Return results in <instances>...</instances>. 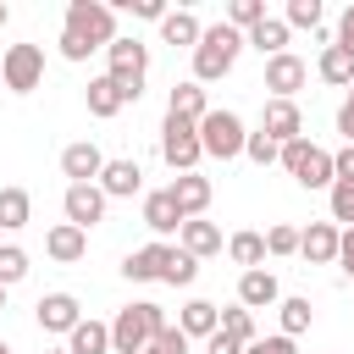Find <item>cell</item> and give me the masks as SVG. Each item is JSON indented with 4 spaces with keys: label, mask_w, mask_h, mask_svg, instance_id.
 <instances>
[{
    "label": "cell",
    "mask_w": 354,
    "mask_h": 354,
    "mask_svg": "<svg viewBox=\"0 0 354 354\" xmlns=\"http://www.w3.org/2000/svg\"><path fill=\"white\" fill-rule=\"evenodd\" d=\"M238 55H243V33H238L232 22L205 28V39L194 44V83H221V77L238 66Z\"/></svg>",
    "instance_id": "obj_1"
},
{
    "label": "cell",
    "mask_w": 354,
    "mask_h": 354,
    "mask_svg": "<svg viewBox=\"0 0 354 354\" xmlns=\"http://www.w3.org/2000/svg\"><path fill=\"white\" fill-rule=\"evenodd\" d=\"M160 326H166V310L155 299H138V304L116 310V321H111V354H144Z\"/></svg>",
    "instance_id": "obj_2"
},
{
    "label": "cell",
    "mask_w": 354,
    "mask_h": 354,
    "mask_svg": "<svg viewBox=\"0 0 354 354\" xmlns=\"http://www.w3.org/2000/svg\"><path fill=\"white\" fill-rule=\"evenodd\" d=\"M61 33H72V39L88 44V50H111V44L122 39V33H116V6H105V0H72Z\"/></svg>",
    "instance_id": "obj_3"
},
{
    "label": "cell",
    "mask_w": 354,
    "mask_h": 354,
    "mask_svg": "<svg viewBox=\"0 0 354 354\" xmlns=\"http://www.w3.org/2000/svg\"><path fill=\"white\" fill-rule=\"evenodd\" d=\"M282 171H288L299 188H332V183H337L332 149H321V144H310V138H293V144H282Z\"/></svg>",
    "instance_id": "obj_4"
},
{
    "label": "cell",
    "mask_w": 354,
    "mask_h": 354,
    "mask_svg": "<svg viewBox=\"0 0 354 354\" xmlns=\"http://www.w3.org/2000/svg\"><path fill=\"white\" fill-rule=\"evenodd\" d=\"M105 77H116L122 83V94H127V105L144 94V77H149V44H138L133 33H122L111 50H105Z\"/></svg>",
    "instance_id": "obj_5"
},
{
    "label": "cell",
    "mask_w": 354,
    "mask_h": 354,
    "mask_svg": "<svg viewBox=\"0 0 354 354\" xmlns=\"http://www.w3.org/2000/svg\"><path fill=\"white\" fill-rule=\"evenodd\" d=\"M160 160L183 177V171H199L205 160V144H199V122H183V116H166L160 122Z\"/></svg>",
    "instance_id": "obj_6"
},
{
    "label": "cell",
    "mask_w": 354,
    "mask_h": 354,
    "mask_svg": "<svg viewBox=\"0 0 354 354\" xmlns=\"http://www.w3.org/2000/svg\"><path fill=\"white\" fill-rule=\"evenodd\" d=\"M199 144H205L210 160H238L243 144H249V127H243L238 111H210V116L199 122Z\"/></svg>",
    "instance_id": "obj_7"
},
{
    "label": "cell",
    "mask_w": 354,
    "mask_h": 354,
    "mask_svg": "<svg viewBox=\"0 0 354 354\" xmlns=\"http://www.w3.org/2000/svg\"><path fill=\"white\" fill-rule=\"evenodd\" d=\"M0 77L11 94H33L44 83V44H11L0 55Z\"/></svg>",
    "instance_id": "obj_8"
},
{
    "label": "cell",
    "mask_w": 354,
    "mask_h": 354,
    "mask_svg": "<svg viewBox=\"0 0 354 354\" xmlns=\"http://www.w3.org/2000/svg\"><path fill=\"white\" fill-rule=\"evenodd\" d=\"M105 205H111V199H105V188H100V183H66V194H61L66 221H72V227H83V232H88L94 221H105Z\"/></svg>",
    "instance_id": "obj_9"
},
{
    "label": "cell",
    "mask_w": 354,
    "mask_h": 354,
    "mask_svg": "<svg viewBox=\"0 0 354 354\" xmlns=\"http://www.w3.org/2000/svg\"><path fill=\"white\" fill-rule=\"evenodd\" d=\"M260 133H266L271 144H293V138H304V111H299V100H266V111H260Z\"/></svg>",
    "instance_id": "obj_10"
},
{
    "label": "cell",
    "mask_w": 354,
    "mask_h": 354,
    "mask_svg": "<svg viewBox=\"0 0 354 354\" xmlns=\"http://www.w3.org/2000/svg\"><path fill=\"white\" fill-rule=\"evenodd\" d=\"M33 315H39V332H55V337H72V326L83 321V304H77L72 293H44V299L33 304Z\"/></svg>",
    "instance_id": "obj_11"
},
{
    "label": "cell",
    "mask_w": 354,
    "mask_h": 354,
    "mask_svg": "<svg viewBox=\"0 0 354 354\" xmlns=\"http://www.w3.org/2000/svg\"><path fill=\"white\" fill-rule=\"evenodd\" d=\"M304 77H310V66H304L293 50L266 61V88H271V100H293V94L304 88Z\"/></svg>",
    "instance_id": "obj_12"
},
{
    "label": "cell",
    "mask_w": 354,
    "mask_h": 354,
    "mask_svg": "<svg viewBox=\"0 0 354 354\" xmlns=\"http://www.w3.org/2000/svg\"><path fill=\"white\" fill-rule=\"evenodd\" d=\"M171 188V199H177V210H183V221H199L205 210H210V177H199V171H183V177H171L166 183Z\"/></svg>",
    "instance_id": "obj_13"
},
{
    "label": "cell",
    "mask_w": 354,
    "mask_h": 354,
    "mask_svg": "<svg viewBox=\"0 0 354 354\" xmlns=\"http://www.w3.org/2000/svg\"><path fill=\"white\" fill-rule=\"evenodd\" d=\"M337 243H343V227H337V221H310V227L299 232V254H304L310 266H332V260H337Z\"/></svg>",
    "instance_id": "obj_14"
},
{
    "label": "cell",
    "mask_w": 354,
    "mask_h": 354,
    "mask_svg": "<svg viewBox=\"0 0 354 354\" xmlns=\"http://www.w3.org/2000/svg\"><path fill=\"white\" fill-rule=\"evenodd\" d=\"M238 304H243V310H271V304H282V282H277V271H271V266L243 271V277H238Z\"/></svg>",
    "instance_id": "obj_15"
},
{
    "label": "cell",
    "mask_w": 354,
    "mask_h": 354,
    "mask_svg": "<svg viewBox=\"0 0 354 354\" xmlns=\"http://www.w3.org/2000/svg\"><path fill=\"white\" fill-rule=\"evenodd\" d=\"M44 254H50L55 266H77V260L88 254V232L72 227V221H55V227L44 232Z\"/></svg>",
    "instance_id": "obj_16"
},
{
    "label": "cell",
    "mask_w": 354,
    "mask_h": 354,
    "mask_svg": "<svg viewBox=\"0 0 354 354\" xmlns=\"http://www.w3.org/2000/svg\"><path fill=\"white\" fill-rule=\"evenodd\" d=\"M61 171H66L72 183H100V171H105V155H100V144H88V138L66 144V149H61Z\"/></svg>",
    "instance_id": "obj_17"
},
{
    "label": "cell",
    "mask_w": 354,
    "mask_h": 354,
    "mask_svg": "<svg viewBox=\"0 0 354 354\" xmlns=\"http://www.w3.org/2000/svg\"><path fill=\"white\" fill-rule=\"evenodd\" d=\"M166 260H171V243H144L122 260V277L127 282H160L166 277Z\"/></svg>",
    "instance_id": "obj_18"
},
{
    "label": "cell",
    "mask_w": 354,
    "mask_h": 354,
    "mask_svg": "<svg viewBox=\"0 0 354 354\" xmlns=\"http://www.w3.org/2000/svg\"><path fill=\"white\" fill-rule=\"evenodd\" d=\"M100 188H105V199H133L138 188H144V171H138V160H105V171H100Z\"/></svg>",
    "instance_id": "obj_19"
},
{
    "label": "cell",
    "mask_w": 354,
    "mask_h": 354,
    "mask_svg": "<svg viewBox=\"0 0 354 354\" xmlns=\"http://www.w3.org/2000/svg\"><path fill=\"white\" fill-rule=\"evenodd\" d=\"M144 227L149 232H183V210H177V199H171V188H155V194H144Z\"/></svg>",
    "instance_id": "obj_20"
},
{
    "label": "cell",
    "mask_w": 354,
    "mask_h": 354,
    "mask_svg": "<svg viewBox=\"0 0 354 354\" xmlns=\"http://www.w3.org/2000/svg\"><path fill=\"white\" fill-rule=\"evenodd\" d=\"M177 249L183 254H194V260H210V254H221V227L216 221H183V232H177Z\"/></svg>",
    "instance_id": "obj_21"
},
{
    "label": "cell",
    "mask_w": 354,
    "mask_h": 354,
    "mask_svg": "<svg viewBox=\"0 0 354 354\" xmlns=\"http://www.w3.org/2000/svg\"><path fill=\"white\" fill-rule=\"evenodd\" d=\"M83 100H88V116H100V122H111L122 105H127V94H122V83L116 77H88V88H83Z\"/></svg>",
    "instance_id": "obj_22"
},
{
    "label": "cell",
    "mask_w": 354,
    "mask_h": 354,
    "mask_svg": "<svg viewBox=\"0 0 354 354\" xmlns=\"http://www.w3.org/2000/svg\"><path fill=\"white\" fill-rule=\"evenodd\" d=\"M166 116H183V122H205L210 116V94H205V83H177L171 88V100H166Z\"/></svg>",
    "instance_id": "obj_23"
},
{
    "label": "cell",
    "mask_w": 354,
    "mask_h": 354,
    "mask_svg": "<svg viewBox=\"0 0 354 354\" xmlns=\"http://www.w3.org/2000/svg\"><path fill=\"white\" fill-rule=\"evenodd\" d=\"M177 326L188 332V343H194V337H216V332H221V310H216L210 299H188L183 315H177Z\"/></svg>",
    "instance_id": "obj_24"
},
{
    "label": "cell",
    "mask_w": 354,
    "mask_h": 354,
    "mask_svg": "<svg viewBox=\"0 0 354 354\" xmlns=\"http://www.w3.org/2000/svg\"><path fill=\"white\" fill-rule=\"evenodd\" d=\"M28 221H33V194L17 188V183H6V188H0V227H6V232H22Z\"/></svg>",
    "instance_id": "obj_25"
},
{
    "label": "cell",
    "mask_w": 354,
    "mask_h": 354,
    "mask_svg": "<svg viewBox=\"0 0 354 354\" xmlns=\"http://www.w3.org/2000/svg\"><path fill=\"white\" fill-rule=\"evenodd\" d=\"M288 33H293V28H288L282 17H266L260 28H249V33H243V44H254V50L271 61V55H288Z\"/></svg>",
    "instance_id": "obj_26"
},
{
    "label": "cell",
    "mask_w": 354,
    "mask_h": 354,
    "mask_svg": "<svg viewBox=\"0 0 354 354\" xmlns=\"http://www.w3.org/2000/svg\"><path fill=\"white\" fill-rule=\"evenodd\" d=\"M66 354H111V326L105 321H77L66 337Z\"/></svg>",
    "instance_id": "obj_27"
},
{
    "label": "cell",
    "mask_w": 354,
    "mask_h": 354,
    "mask_svg": "<svg viewBox=\"0 0 354 354\" xmlns=\"http://www.w3.org/2000/svg\"><path fill=\"white\" fill-rule=\"evenodd\" d=\"M227 254H232V266L260 271V266H266V232H232V238H227Z\"/></svg>",
    "instance_id": "obj_28"
},
{
    "label": "cell",
    "mask_w": 354,
    "mask_h": 354,
    "mask_svg": "<svg viewBox=\"0 0 354 354\" xmlns=\"http://www.w3.org/2000/svg\"><path fill=\"white\" fill-rule=\"evenodd\" d=\"M315 72H321V83L348 88V83H354V55H348V50H337V44H326V50H321V61H315Z\"/></svg>",
    "instance_id": "obj_29"
},
{
    "label": "cell",
    "mask_w": 354,
    "mask_h": 354,
    "mask_svg": "<svg viewBox=\"0 0 354 354\" xmlns=\"http://www.w3.org/2000/svg\"><path fill=\"white\" fill-rule=\"evenodd\" d=\"M160 39H166V44H188V50H194V44L205 39V28H199V17H194V11H166Z\"/></svg>",
    "instance_id": "obj_30"
},
{
    "label": "cell",
    "mask_w": 354,
    "mask_h": 354,
    "mask_svg": "<svg viewBox=\"0 0 354 354\" xmlns=\"http://www.w3.org/2000/svg\"><path fill=\"white\" fill-rule=\"evenodd\" d=\"M277 315H282V337H299V332H310V299H282L277 304Z\"/></svg>",
    "instance_id": "obj_31"
},
{
    "label": "cell",
    "mask_w": 354,
    "mask_h": 354,
    "mask_svg": "<svg viewBox=\"0 0 354 354\" xmlns=\"http://www.w3.org/2000/svg\"><path fill=\"white\" fill-rule=\"evenodd\" d=\"M221 332H227V337H238V343L249 348V343L260 337V332H254V310H243V304H232V310H221Z\"/></svg>",
    "instance_id": "obj_32"
},
{
    "label": "cell",
    "mask_w": 354,
    "mask_h": 354,
    "mask_svg": "<svg viewBox=\"0 0 354 354\" xmlns=\"http://www.w3.org/2000/svg\"><path fill=\"white\" fill-rule=\"evenodd\" d=\"M227 22H232L238 33L260 28V22H266V0H227Z\"/></svg>",
    "instance_id": "obj_33"
},
{
    "label": "cell",
    "mask_w": 354,
    "mask_h": 354,
    "mask_svg": "<svg viewBox=\"0 0 354 354\" xmlns=\"http://www.w3.org/2000/svg\"><path fill=\"white\" fill-rule=\"evenodd\" d=\"M326 194H332V199H326V205H332V221H337V227H354V183L337 177Z\"/></svg>",
    "instance_id": "obj_34"
},
{
    "label": "cell",
    "mask_w": 354,
    "mask_h": 354,
    "mask_svg": "<svg viewBox=\"0 0 354 354\" xmlns=\"http://www.w3.org/2000/svg\"><path fill=\"white\" fill-rule=\"evenodd\" d=\"M22 277H28V249L0 243V288H11V282H22Z\"/></svg>",
    "instance_id": "obj_35"
},
{
    "label": "cell",
    "mask_w": 354,
    "mask_h": 354,
    "mask_svg": "<svg viewBox=\"0 0 354 354\" xmlns=\"http://www.w3.org/2000/svg\"><path fill=\"white\" fill-rule=\"evenodd\" d=\"M282 22L288 28H321V0H288V11H282Z\"/></svg>",
    "instance_id": "obj_36"
},
{
    "label": "cell",
    "mask_w": 354,
    "mask_h": 354,
    "mask_svg": "<svg viewBox=\"0 0 354 354\" xmlns=\"http://www.w3.org/2000/svg\"><path fill=\"white\" fill-rule=\"evenodd\" d=\"M266 254H299V227H288V221H277V227H266Z\"/></svg>",
    "instance_id": "obj_37"
},
{
    "label": "cell",
    "mask_w": 354,
    "mask_h": 354,
    "mask_svg": "<svg viewBox=\"0 0 354 354\" xmlns=\"http://www.w3.org/2000/svg\"><path fill=\"white\" fill-rule=\"evenodd\" d=\"M194 277H199V260H194V254H183V249H171V260H166V277H160V282H171V288H188Z\"/></svg>",
    "instance_id": "obj_38"
},
{
    "label": "cell",
    "mask_w": 354,
    "mask_h": 354,
    "mask_svg": "<svg viewBox=\"0 0 354 354\" xmlns=\"http://www.w3.org/2000/svg\"><path fill=\"white\" fill-rule=\"evenodd\" d=\"M243 155H249L254 166H271V160H282V144H271L266 133H249V144H243Z\"/></svg>",
    "instance_id": "obj_39"
},
{
    "label": "cell",
    "mask_w": 354,
    "mask_h": 354,
    "mask_svg": "<svg viewBox=\"0 0 354 354\" xmlns=\"http://www.w3.org/2000/svg\"><path fill=\"white\" fill-rule=\"evenodd\" d=\"M155 348H160V354H188V332H183V326H171V321H166V326H160V332H155Z\"/></svg>",
    "instance_id": "obj_40"
},
{
    "label": "cell",
    "mask_w": 354,
    "mask_h": 354,
    "mask_svg": "<svg viewBox=\"0 0 354 354\" xmlns=\"http://www.w3.org/2000/svg\"><path fill=\"white\" fill-rule=\"evenodd\" d=\"M243 354H299V348H293V337H282V332H277V337H254Z\"/></svg>",
    "instance_id": "obj_41"
},
{
    "label": "cell",
    "mask_w": 354,
    "mask_h": 354,
    "mask_svg": "<svg viewBox=\"0 0 354 354\" xmlns=\"http://www.w3.org/2000/svg\"><path fill=\"white\" fill-rule=\"evenodd\" d=\"M337 133H343V144H354V83H348V100L337 105Z\"/></svg>",
    "instance_id": "obj_42"
},
{
    "label": "cell",
    "mask_w": 354,
    "mask_h": 354,
    "mask_svg": "<svg viewBox=\"0 0 354 354\" xmlns=\"http://www.w3.org/2000/svg\"><path fill=\"white\" fill-rule=\"evenodd\" d=\"M122 6H127L133 17H149V22H166V6H160V0H122Z\"/></svg>",
    "instance_id": "obj_43"
},
{
    "label": "cell",
    "mask_w": 354,
    "mask_h": 354,
    "mask_svg": "<svg viewBox=\"0 0 354 354\" xmlns=\"http://www.w3.org/2000/svg\"><path fill=\"white\" fill-rule=\"evenodd\" d=\"M337 50H348V55H354V0H348V11L337 17Z\"/></svg>",
    "instance_id": "obj_44"
},
{
    "label": "cell",
    "mask_w": 354,
    "mask_h": 354,
    "mask_svg": "<svg viewBox=\"0 0 354 354\" xmlns=\"http://www.w3.org/2000/svg\"><path fill=\"white\" fill-rule=\"evenodd\" d=\"M205 354H243V343L227 337V332H216V337H205Z\"/></svg>",
    "instance_id": "obj_45"
},
{
    "label": "cell",
    "mask_w": 354,
    "mask_h": 354,
    "mask_svg": "<svg viewBox=\"0 0 354 354\" xmlns=\"http://www.w3.org/2000/svg\"><path fill=\"white\" fill-rule=\"evenodd\" d=\"M332 166H337V177H348V183H354V144L332 149Z\"/></svg>",
    "instance_id": "obj_46"
},
{
    "label": "cell",
    "mask_w": 354,
    "mask_h": 354,
    "mask_svg": "<svg viewBox=\"0 0 354 354\" xmlns=\"http://www.w3.org/2000/svg\"><path fill=\"white\" fill-rule=\"evenodd\" d=\"M61 55H66V61H88L94 50H88V44H77L72 33H61Z\"/></svg>",
    "instance_id": "obj_47"
},
{
    "label": "cell",
    "mask_w": 354,
    "mask_h": 354,
    "mask_svg": "<svg viewBox=\"0 0 354 354\" xmlns=\"http://www.w3.org/2000/svg\"><path fill=\"white\" fill-rule=\"evenodd\" d=\"M337 260H343V271L354 277V227H343V243H337Z\"/></svg>",
    "instance_id": "obj_48"
},
{
    "label": "cell",
    "mask_w": 354,
    "mask_h": 354,
    "mask_svg": "<svg viewBox=\"0 0 354 354\" xmlns=\"http://www.w3.org/2000/svg\"><path fill=\"white\" fill-rule=\"evenodd\" d=\"M6 22H11V11H6V0H0V28H6Z\"/></svg>",
    "instance_id": "obj_49"
},
{
    "label": "cell",
    "mask_w": 354,
    "mask_h": 354,
    "mask_svg": "<svg viewBox=\"0 0 354 354\" xmlns=\"http://www.w3.org/2000/svg\"><path fill=\"white\" fill-rule=\"evenodd\" d=\"M0 310H6V288H0Z\"/></svg>",
    "instance_id": "obj_50"
},
{
    "label": "cell",
    "mask_w": 354,
    "mask_h": 354,
    "mask_svg": "<svg viewBox=\"0 0 354 354\" xmlns=\"http://www.w3.org/2000/svg\"><path fill=\"white\" fill-rule=\"evenodd\" d=\"M44 354H66V348H44Z\"/></svg>",
    "instance_id": "obj_51"
},
{
    "label": "cell",
    "mask_w": 354,
    "mask_h": 354,
    "mask_svg": "<svg viewBox=\"0 0 354 354\" xmlns=\"http://www.w3.org/2000/svg\"><path fill=\"white\" fill-rule=\"evenodd\" d=\"M144 354H160V348H155V343H149V348H144Z\"/></svg>",
    "instance_id": "obj_52"
},
{
    "label": "cell",
    "mask_w": 354,
    "mask_h": 354,
    "mask_svg": "<svg viewBox=\"0 0 354 354\" xmlns=\"http://www.w3.org/2000/svg\"><path fill=\"white\" fill-rule=\"evenodd\" d=\"M0 354H11V348H6V343H0Z\"/></svg>",
    "instance_id": "obj_53"
},
{
    "label": "cell",
    "mask_w": 354,
    "mask_h": 354,
    "mask_svg": "<svg viewBox=\"0 0 354 354\" xmlns=\"http://www.w3.org/2000/svg\"><path fill=\"white\" fill-rule=\"evenodd\" d=\"M348 282H354V277H348Z\"/></svg>",
    "instance_id": "obj_54"
}]
</instances>
